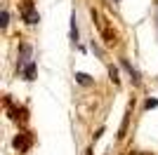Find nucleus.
Returning <instances> with one entry per match:
<instances>
[{"label":"nucleus","instance_id":"f257e3e1","mask_svg":"<svg viewBox=\"0 0 158 155\" xmlns=\"http://www.w3.org/2000/svg\"><path fill=\"white\" fill-rule=\"evenodd\" d=\"M24 19H26L28 24H38V21H40V17H38V14H35V12L31 10V0H28L26 10H24Z\"/></svg>","mask_w":158,"mask_h":155},{"label":"nucleus","instance_id":"f03ea898","mask_svg":"<svg viewBox=\"0 0 158 155\" xmlns=\"http://www.w3.org/2000/svg\"><path fill=\"white\" fill-rule=\"evenodd\" d=\"M28 143H31V141H28V136H26V134H21V136H17V139H14V146H17L19 150H26V148H28Z\"/></svg>","mask_w":158,"mask_h":155},{"label":"nucleus","instance_id":"7ed1b4c3","mask_svg":"<svg viewBox=\"0 0 158 155\" xmlns=\"http://www.w3.org/2000/svg\"><path fill=\"white\" fill-rule=\"evenodd\" d=\"M76 80H78L80 85H92V78L87 75V73H76Z\"/></svg>","mask_w":158,"mask_h":155},{"label":"nucleus","instance_id":"20e7f679","mask_svg":"<svg viewBox=\"0 0 158 155\" xmlns=\"http://www.w3.org/2000/svg\"><path fill=\"white\" fill-rule=\"evenodd\" d=\"M127 120H130V110L125 113V117H123V125H120V132H118V136H120V139L125 136V129H127Z\"/></svg>","mask_w":158,"mask_h":155},{"label":"nucleus","instance_id":"39448f33","mask_svg":"<svg viewBox=\"0 0 158 155\" xmlns=\"http://www.w3.org/2000/svg\"><path fill=\"white\" fill-rule=\"evenodd\" d=\"M24 73H26V80H33V75H35V66H33V64H28Z\"/></svg>","mask_w":158,"mask_h":155},{"label":"nucleus","instance_id":"423d86ee","mask_svg":"<svg viewBox=\"0 0 158 155\" xmlns=\"http://www.w3.org/2000/svg\"><path fill=\"white\" fill-rule=\"evenodd\" d=\"M109 75H111L113 82H118V68H113V66H111V68H109Z\"/></svg>","mask_w":158,"mask_h":155},{"label":"nucleus","instance_id":"0eeeda50","mask_svg":"<svg viewBox=\"0 0 158 155\" xmlns=\"http://www.w3.org/2000/svg\"><path fill=\"white\" fill-rule=\"evenodd\" d=\"M7 19H10V14H7V12L0 14V26H7Z\"/></svg>","mask_w":158,"mask_h":155},{"label":"nucleus","instance_id":"6e6552de","mask_svg":"<svg viewBox=\"0 0 158 155\" xmlns=\"http://www.w3.org/2000/svg\"><path fill=\"white\" fill-rule=\"evenodd\" d=\"M156 106H158L156 99H149V101H146V108H156Z\"/></svg>","mask_w":158,"mask_h":155}]
</instances>
